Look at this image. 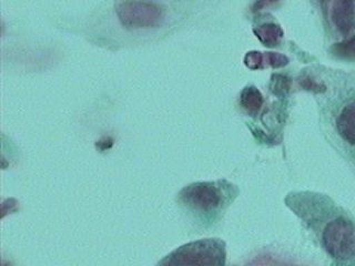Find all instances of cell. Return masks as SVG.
<instances>
[{"mask_svg":"<svg viewBox=\"0 0 355 266\" xmlns=\"http://www.w3.org/2000/svg\"><path fill=\"white\" fill-rule=\"evenodd\" d=\"M263 96L257 87H245L240 94V105L249 116H257L263 107Z\"/></svg>","mask_w":355,"mask_h":266,"instance_id":"obj_7","label":"cell"},{"mask_svg":"<svg viewBox=\"0 0 355 266\" xmlns=\"http://www.w3.org/2000/svg\"><path fill=\"white\" fill-rule=\"evenodd\" d=\"M253 33L266 47L269 48L277 47L283 37L282 28L272 22L255 27Z\"/></svg>","mask_w":355,"mask_h":266,"instance_id":"obj_8","label":"cell"},{"mask_svg":"<svg viewBox=\"0 0 355 266\" xmlns=\"http://www.w3.org/2000/svg\"><path fill=\"white\" fill-rule=\"evenodd\" d=\"M236 186L225 180L189 184L179 193V201L194 213L214 214L225 208L236 197Z\"/></svg>","mask_w":355,"mask_h":266,"instance_id":"obj_2","label":"cell"},{"mask_svg":"<svg viewBox=\"0 0 355 266\" xmlns=\"http://www.w3.org/2000/svg\"><path fill=\"white\" fill-rule=\"evenodd\" d=\"M288 64V59L286 55L277 53H264V68L272 66V68H282Z\"/></svg>","mask_w":355,"mask_h":266,"instance_id":"obj_12","label":"cell"},{"mask_svg":"<svg viewBox=\"0 0 355 266\" xmlns=\"http://www.w3.org/2000/svg\"><path fill=\"white\" fill-rule=\"evenodd\" d=\"M280 0H254L252 3V11L253 12H258V11L264 10V9L269 8V7L275 5Z\"/></svg>","mask_w":355,"mask_h":266,"instance_id":"obj_14","label":"cell"},{"mask_svg":"<svg viewBox=\"0 0 355 266\" xmlns=\"http://www.w3.org/2000/svg\"><path fill=\"white\" fill-rule=\"evenodd\" d=\"M288 208L295 212L336 265H355V221L324 194H288Z\"/></svg>","mask_w":355,"mask_h":266,"instance_id":"obj_1","label":"cell"},{"mask_svg":"<svg viewBox=\"0 0 355 266\" xmlns=\"http://www.w3.org/2000/svg\"><path fill=\"white\" fill-rule=\"evenodd\" d=\"M116 12L121 25L128 29L155 27L164 17L160 6L149 0H120Z\"/></svg>","mask_w":355,"mask_h":266,"instance_id":"obj_4","label":"cell"},{"mask_svg":"<svg viewBox=\"0 0 355 266\" xmlns=\"http://www.w3.org/2000/svg\"><path fill=\"white\" fill-rule=\"evenodd\" d=\"M300 83H301V86H302V88L305 89V90L318 92V94H320V92H324L325 89H327L321 82L314 80V79H312L311 77H308V76L301 78Z\"/></svg>","mask_w":355,"mask_h":266,"instance_id":"obj_13","label":"cell"},{"mask_svg":"<svg viewBox=\"0 0 355 266\" xmlns=\"http://www.w3.org/2000/svg\"><path fill=\"white\" fill-rule=\"evenodd\" d=\"M334 142L331 143L355 169V98L347 101L334 119Z\"/></svg>","mask_w":355,"mask_h":266,"instance_id":"obj_5","label":"cell"},{"mask_svg":"<svg viewBox=\"0 0 355 266\" xmlns=\"http://www.w3.org/2000/svg\"><path fill=\"white\" fill-rule=\"evenodd\" d=\"M333 25L344 36L349 35L355 27V5L353 0H333Z\"/></svg>","mask_w":355,"mask_h":266,"instance_id":"obj_6","label":"cell"},{"mask_svg":"<svg viewBox=\"0 0 355 266\" xmlns=\"http://www.w3.org/2000/svg\"><path fill=\"white\" fill-rule=\"evenodd\" d=\"M225 243L219 238H205L191 242L170 253L159 265H210L225 264Z\"/></svg>","mask_w":355,"mask_h":266,"instance_id":"obj_3","label":"cell"},{"mask_svg":"<svg viewBox=\"0 0 355 266\" xmlns=\"http://www.w3.org/2000/svg\"><path fill=\"white\" fill-rule=\"evenodd\" d=\"M291 87V81H288L286 76L273 75L271 78V91L277 97H283L288 94Z\"/></svg>","mask_w":355,"mask_h":266,"instance_id":"obj_10","label":"cell"},{"mask_svg":"<svg viewBox=\"0 0 355 266\" xmlns=\"http://www.w3.org/2000/svg\"><path fill=\"white\" fill-rule=\"evenodd\" d=\"M244 64L251 70L263 69L264 55L260 51H250L244 57Z\"/></svg>","mask_w":355,"mask_h":266,"instance_id":"obj_11","label":"cell"},{"mask_svg":"<svg viewBox=\"0 0 355 266\" xmlns=\"http://www.w3.org/2000/svg\"><path fill=\"white\" fill-rule=\"evenodd\" d=\"M330 53L333 57L340 60H355V35L333 44Z\"/></svg>","mask_w":355,"mask_h":266,"instance_id":"obj_9","label":"cell"},{"mask_svg":"<svg viewBox=\"0 0 355 266\" xmlns=\"http://www.w3.org/2000/svg\"><path fill=\"white\" fill-rule=\"evenodd\" d=\"M17 210V201L14 199H8L6 200L5 202L3 203V209H1V212H3V218H5L6 214L11 213V212H14V211Z\"/></svg>","mask_w":355,"mask_h":266,"instance_id":"obj_15","label":"cell"}]
</instances>
